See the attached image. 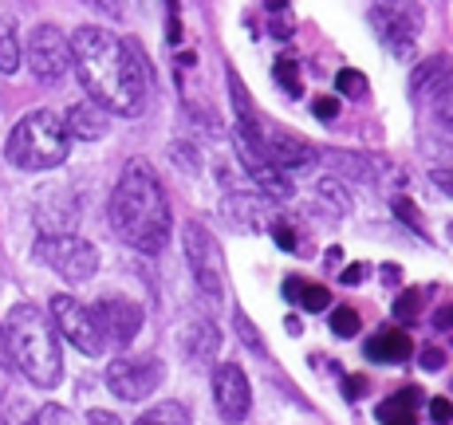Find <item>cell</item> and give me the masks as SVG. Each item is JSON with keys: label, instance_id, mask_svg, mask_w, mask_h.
I'll return each mask as SVG.
<instances>
[{"label": "cell", "instance_id": "obj_34", "mask_svg": "<svg viewBox=\"0 0 453 425\" xmlns=\"http://www.w3.org/2000/svg\"><path fill=\"white\" fill-rule=\"evenodd\" d=\"M430 418L438 425H449L453 421V406L446 402V398H430Z\"/></svg>", "mask_w": 453, "mask_h": 425}, {"label": "cell", "instance_id": "obj_21", "mask_svg": "<svg viewBox=\"0 0 453 425\" xmlns=\"http://www.w3.org/2000/svg\"><path fill=\"white\" fill-rule=\"evenodd\" d=\"M327 166L335 173H343L347 181H374V162L359 158V154H331Z\"/></svg>", "mask_w": 453, "mask_h": 425}, {"label": "cell", "instance_id": "obj_18", "mask_svg": "<svg viewBox=\"0 0 453 425\" xmlns=\"http://www.w3.org/2000/svg\"><path fill=\"white\" fill-rule=\"evenodd\" d=\"M411 354H414V339L406 331H395V327L379 331L367 343V359H374V362H406Z\"/></svg>", "mask_w": 453, "mask_h": 425}, {"label": "cell", "instance_id": "obj_27", "mask_svg": "<svg viewBox=\"0 0 453 425\" xmlns=\"http://www.w3.org/2000/svg\"><path fill=\"white\" fill-rule=\"evenodd\" d=\"M268 237H273L280 248H288V253H300V248H303V245H300V237H296V229H292L288 221H284V216L273 224V232H268Z\"/></svg>", "mask_w": 453, "mask_h": 425}, {"label": "cell", "instance_id": "obj_35", "mask_svg": "<svg viewBox=\"0 0 453 425\" xmlns=\"http://www.w3.org/2000/svg\"><path fill=\"white\" fill-rule=\"evenodd\" d=\"M422 367H426V370L446 367V351H438V346H426V351H422Z\"/></svg>", "mask_w": 453, "mask_h": 425}, {"label": "cell", "instance_id": "obj_14", "mask_svg": "<svg viewBox=\"0 0 453 425\" xmlns=\"http://www.w3.org/2000/svg\"><path fill=\"white\" fill-rule=\"evenodd\" d=\"M453 91V56L438 51V56L422 59V64L411 72V95L418 102H441Z\"/></svg>", "mask_w": 453, "mask_h": 425}, {"label": "cell", "instance_id": "obj_7", "mask_svg": "<svg viewBox=\"0 0 453 425\" xmlns=\"http://www.w3.org/2000/svg\"><path fill=\"white\" fill-rule=\"evenodd\" d=\"M51 323H56L59 339H67L87 359H99L107 351V339H103L91 307H83L75 296H51Z\"/></svg>", "mask_w": 453, "mask_h": 425}, {"label": "cell", "instance_id": "obj_38", "mask_svg": "<svg viewBox=\"0 0 453 425\" xmlns=\"http://www.w3.org/2000/svg\"><path fill=\"white\" fill-rule=\"evenodd\" d=\"M0 370H16V367H12V351H8V335H4V323H0Z\"/></svg>", "mask_w": 453, "mask_h": 425}, {"label": "cell", "instance_id": "obj_12", "mask_svg": "<svg viewBox=\"0 0 453 425\" xmlns=\"http://www.w3.org/2000/svg\"><path fill=\"white\" fill-rule=\"evenodd\" d=\"M221 213H225V221L241 232H273V224L284 216L276 209L273 197H265V194H229Z\"/></svg>", "mask_w": 453, "mask_h": 425}, {"label": "cell", "instance_id": "obj_24", "mask_svg": "<svg viewBox=\"0 0 453 425\" xmlns=\"http://www.w3.org/2000/svg\"><path fill=\"white\" fill-rule=\"evenodd\" d=\"M359 311L355 307H335V315H331V331H335V339H355L359 335Z\"/></svg>", "mask_w": 453, "mask_h": 425}, {"label": "cell", "instance_id": "obj_9", "mask_svg": "<svg viewBox=\"0 0 453 425\" xmlns=\"http://www.w3.org/2000/svg\"><path fill=\"white\" fill-rule=\"evenodd\" d=\"M165 367L154 354H142V359H115L107 367V390L119 398V402H142L154 390L162 386Z\"/></svg>", "mask_w": 453, "mask_h": 425}, {"label": "cell", "instance_id": "obj_32", "mask_svg": "<svg viewBox=\"0 0 453 425\" xmlns=\"http://www.w3.org/2000/svg\"><path fill=\"white\" fill-rule=\"evenodd\" d=\"M311 110H316V118L331 123V118H339V99H331V95H319V99L311 102Z\"/></svg>", "mask_w": 453, "mask_h": 425}, {"label": "cell", "instance_id": "obj_20", "mask_svg": "<svg viewBox=\"0 0 453 425\" xmlns=\"http://www.w3.org/2000/svg\"><path fill=\"white\" fill-rule=\"evenodd\" d=\"M134 425H194V418H189V410L181 402H158L146 414H138Z\"/></svg>", "mask_w": 453, "mask_h": 425}, {"label": "cell", "instance_id": "obj_23", "mask_svg": "<svg viewBox=\"0 0 453 425\" xmlns=\"http://www.w3.org/2000/svg\"><path fill=\"white\" fill-rule=\"evenodd\" d=\"M20 59H24L20 36L12 32V24H4V28H0V72L12 75L16 67H20Z\"/></svg>", "mask_w": 453, "mask_h": 425}, {"label": "cell", "instance_id": "obj_25", "mask_svg": "<svg viewBox=\"0 0 453 425\" xmlns=\"http://www.w3.org/2000/svg\"><path fill=\"white\" fill-rule=\"evenodd\" d=\"M335 87H339V95H347V99H363V95H367V75L355 72V67H343V72L335 75Z\"/></svg>", "mask_w": 453, "mask_h": 425}, {"label": "cell", "instance_id": "obj_10", "mask_svg": "<svg viewBox=\"0 0 453 425\" xmlns=\"http://www.w3.org/2000/svg\"><path fill=\"white\" fill-rule=\"evenodd\" d=\"M95 323H99L103 339H107V346H130L134 343V335L142 331V307H138L134 300L127 296H103L99 303L91 307Z\"/></svg>", "mask_w": 453, "mask_h": 425}, {"label": "cell", "instance_id": "obj_15", "mask_svg": "<svg viewBox=\"0 0 453 425\" xmlns=\"http://www.w3.org/2000/svg\"><path fill=\"white\" fill-rule=\"evenodd\" d=\"M265 154H268V162H273L276 170H284V173L308 170V166H316L319 162L316 146L288 134V130H265Z\"/></svg>", "mask_w": 453, "mask_h": 425}, {"label": "cell", "instance_id": "obj_41", "mask_svg": "<svg viewBox=\"0 0 453 425\" xmlns=\"http://www.w3.org/2000/svg\"><path fill=\"white\" fill-rule=\"evenodd\" d=\"M374 4H379V8H395V12H411V16H418L411 0H374Z\"/></svg>", "mask_w": 453, "mask_h": 425}, {"label": "cell", "instance_id": "obj_11", "mask_svg": "<svg viewBox=\"0 0 453 425\" xmlns=\"http://www.w3.org/2000/svg\"><path fill=\"white\" fill-rule=\"evenodd\" d=\"M213 402H217V414L221 421L229 425H241L252 410V386H249V375L237 367V362H221L213 370Z\"/></svg>", "mask_w": 453, "mask_h": 425}, {"label": "cell", "instance_id": "obj_22", "mask_svg": "<svg viewBox=\"0 0 453 425\" xmlns=\"http://www.w3.org/2000/svg\"><path fill=\"white\" fill-rule=\"evenodd\" d=\"M0 425H43V421H40V414L24 402V398L8 394L4 402H0Z\"/></svg>", "mask_w": 453, "mask_h": 425}, {"label": "cell", "instance_id": "obj_29", "mask_svg": "<svg viewBox=\"0 0 453 425\" xmlns=\"http://www.w3.org/2000/svg\"><path fill=\"white\" fill-rule=\"evenodd\" d=\"M91 12H99V16H107V20H123L127 16V0H83Z\"/></svg>", "mask_w": 453, "mask_h": 425}, {"label": "cell", "instance_id": "obj_40", "mask_svg": "<svg viewBox=\"0 0 453 425\" xmlns=\"http://www.w3.org/2000/svg\"><path fill=\"white\" fill-rule=\"evenodd\" d=\"M434 327H441V331H449L453 327V303H446L441 311H434Z\"/></svg>", "mask_w": 453, "mask_h": 425}, {"label": "cell", "instance_id": "obj_30", "mask_svg": "<svg viewBox=\"0 0 453 425\" xmlns=\"http://www.w3.org/2000/svg\"><path fill=\"white\" fill-rule=\"evenodd\" d=\"M418 303H422V292H418V288L403 292V296H398V303H395V315H403L406 323H411V319H418Z\"/></svg>", "mask_w": 453, "mask_h": 425}, {"label": "cell", "instance_id": "obj_44", "mask_svg": "<svg viewBox=\"0 0 453 425\" xmlns=\"http://www.w3.org/2000/svg\"><path fill=\"white\" fill-rule=\"evenodd\" d=\"M300 288H303L300 280H288L284 284V300H300Z\"/></svg>", "mask_w": 453, "mask_h": 425}, {"label": "cell", "instance_id": "obj_26", "mask_svg": "<svg viewBox=\"0 0 453 425\" xmlns=\"http://www.w3.org/2000/svg\"><path fill=\"white\" fill-rule=\"evenodd\" d=\"M296 303H300L303 311H324V307H331V292L324 288V284H303Z\"/></svg>", "mask_w": 453, "mask_h": 425}, {"label": "cell", "instance_id": "obj_3", "mask_svg": "<svg viewBox=\"0 0 453 425\" xmlns=\"http://www.w3.org/2000/svg\"><path fill=\"white\" fill-rule=\"evenodd\" d=\"M8 351H12V367L40 390H56L64 383V351H59V331L51 315L36 303H16L8 311Z\"/></svg>", "mask_w": 453, "mask_h": 425}, {"label": "cell", "instance_id": "obj_1", "mask_svg": "<svg viewBox=\"0 0 453 425\" xmlns=\"http://www.w3.org/2000/svg\"><path fill=\"white\" fill-rule=\"evenodd\" d=\"M72 67L80 75L91 102H99L107 115L134 118L150 95V67L134 40H119L107 28H75L72 32Z\"/></svg>", "mask_w": 453, "mask_h": 425}, {"label": "cell", "instance_id": "obj_37", "mask_svg": "<svg viewBox=\"0 0 453 425\" xmlns=\"http://www.w3.org/2000/svg\"><path fill=\"white\" fill-rule=\"evenodd\" d=\"M87 425H123V421H119L111 410H91L87 414Z\"/></svg>", "mask_w": 453, "mask_h": 425}, {"label": "cell", "instance_id": "obj_31", "mask_svg": "<svg viewBox=\"0 0 453 425\" xmlns=\"http://www.w3.org/2000/svg\"><path fill=\"white\" fill-rule=\"evenodd\" d=\"M233 323H237V331H241V335H245V343L252 346V351H257V354H265V343H260L257 327H252V323H249V315H245V311H237V315H233Z\"/></svg>", "mask_w": 453, "mask_h": 425}, {"label": "cell", "instance_id": "obj_2", "mask_svg": "<svg viewBox=\"0 0 453 425\" xmlns=\"http://www.w3.org/2000/svg\"><path fill=\"white\" fill-rule=\"evenodd\" d=\"M111 229L119 232L123 245L146 256H158L170 245V201H165L158 170L146 158H130L119 173L115 194H111Z\"/></svg>", "mask_w": 453, "mask_h": 425}, {"label": "cell", "instance_id": "obj_39", "mask_svg": "<svg viewBox=\"0 0 453 425\" xmlns=\"http://www.w3.org/2000/svg\"><path fill=\"white\" fill-rule=\"evenodd\" d=\"M363 276H367V264H347L343 268V284H363Z\"/></svg>", "mask_w": 453, "mask_h": 425}, {"label": "cell", "instance_id": "obj_5", "mask_svg": "<svg viewBox=\"0 0 453 425\" xmlns=\"http://www.w3.org/2000/svg\"><path fill=\"white\" fill-rule=\"evenodd\" d=\"M36 256L67 284H87L99 272V248L75 232H40Z\"/></svg>", "mask_w": 453, "mask_h": 425}, {"label": "cell", "instance_id": "obj_46", "mask_svg": "<svg viewBox=\"0 0 453 425\" xmlns=\"http://www.w3.org/2000/svg\"><path fill=\"white\" fill-rule=\"evenodd\" d=\"M449 245H453V221H449Z\"/></svg>", "mask_w": 453, "mask_h": 425}, {"label": "cell", "instance_id": "obj_13", "mask_svg": "<svg viewBox=\"0 0 453 425\" xmlns=\"http://www.w3.org/2000/svg\"><path fill=\"white\" fill-rule=\"evenodd\" d=\"M371 28L374 36L382 40V48L390 51V56L406 59L414 56V40H418V16L411 12H395V8H371Z\"/></svg>", "mask_w": 453, "mask_h": 425}, {"label": "cell", "instance_id": "obj_33", "mask_svg": "<svg viewBox=\"0 0 453 425\" xmlns=\"http://www.w3.org/2000/svg\"><path fill=\"white\" fill-rule=\"evenodd\" d=\"M395 213H398V216H403V221H406V224H411V229H414V232H422V237H426L422 221H418V209H414V205H411V201H406V197H398V201H395Z\"/></svg>", "mask_w": 453, "mask_h": 425}, {"label": "cell", "instance_id": "obj_42", "mask_svg": "<svg viewBox=\"0 0 453 425\" xmlns=\"http://www.w3.org/2000/svg\"><path fill=\"white\" fill-rule=\"evenodd\" d=\"M343 390H347V398H351V402H355V398H359L363 390H367V378H347Z\"/></svg>", "mask_w": 453, "mask_h": 425}, {"label": "cell", "instance_id": "obj_4", "mask_svg": "<svg viewBox=\"0 0 453 425\" xmlns=\"http://www.w3.org/2000/svg\"><path fill=\"white\" fill-rule=\"evenodd\" d=\"M8 162L16 170H28V173H43V170H56L67 162L72 154V134L64 126V115L56 110H28L20 123L12 126L4 146Z\"/></svg>", "mask_w": 453, "mask_h": 425}, {"label": "cell", "instance_id": "obj_45", "mask_svg": "<svg viewBox=\"0 0 453 425\" xmlns=\"http://www.w3.org/2000/svg\"><path fill=\"white\" fill-rule=\"evenodd\" d=\"M382 272H387V280H390V284H398V280H403V272H398L395 264H382Z\"/></svg>", "mask_w": 453, "mask_h": 425}, {"label": "cell", "instance_id": "obj_19", "mask_svg": "<svg viewBox=\"0 0 453 425\" xmlns=\"http://www.w3.org/2000/svg\"><path fill=\"white\" fill-rule=\"evenodd\" d=\"M418 390H403V394H390L379 406V425H418Z\"/></svg>", "mask_w": 453, "mask_h": 425}, {"label": "cell", "instance_id": "obj_8", "mask_svg": "<svg viewBox=\"0 0 453 425\" xmlns=\"http://www.w3.org/2000/svg\"><path fill=\"white\" fill-rule=\"evenodd\" d=\"M24 64L32 67V75L40 83H56L72 67V43L56 24H36L28 43H24Z\"/></svg>", "mask_w": 453, "mask_h": 425}, {"label": "cell", "instance_id": "obj_36", "mask_svg": "<svg viewBox=\"0 0 453 425\" xmlns=\"http://www.w3.org/2000/svg\"><path fill=\"white\" fill-rule=\"evenodd\" d=\"M430 181H434V186H438L446 197H453V170H434Z\"/></svg>", "mask_w": 453, "mask_h": 425}, {"label": "cell", "instance_id": "obj_17", "mask_svg": "<svg viewBox=\"0 0 453 425\" xmlns=\"http://www.w3.org/2000/svg\"><path fill=\"white\" fill-rule=\"evenodd\" d=\"M64 126L72 138H80V142H99L103 134L111 130V115L99 107V102H75L72 110L64 115Z\"/></svg>", "mask_w": 453, "mask_h": 425}, {"label": "cell", "instance_id": "obj_6", "mask_svg": "<svg viewBox=\"0 0 453 425\" xmlns=\"http://www.w3.org/2000/svg\"><path fill=\"white\" fill-rule=\"evenodd\" d=\"M181 248H186V264H189V272H194L197 292L217 307V303L225 300V260H221L217 240L209 237L197 221H189L186 229H181Z\"/></svg>", "mask_w": 453, "mask_h": 425}, {"label": "cell", "instance_id": "obj_28", "mask_svg": "<svg viewBox=\"0 0 453 425\" xmlns=\"http://www.w3.org/2000/svg\"><path fill=\"white\" fill-rule=\"evenodd\" d=\"M273 72H276V80H280L284 87H288L292 95L300 91V72H296V59H292V56H280V59H276V67H273Z\"/></svg>", "mask_w": 453, "mask_h": 425}, {"label": "cell", "instance_id": "obj_43", "mask_svg": "<svg viewBox=\"0 0 453 425\" xmlns=\"http://www.w3.org/2000/svg\"><path fill=\"white\" fill-rule=\"evenodd\" d=\"M438 110H441V123H446V126L453 130V91H449V95H446V99H441V102H438Z\"/></svg>", "mask_w": 453, "mask_h": 425}, {"label": "cell", "instance_id": "obj_16", "mask_svg": "<svg viewBox=\"0 0 453 425\" xmlns=\"http://www.w3.org/2000/svg\"><path fill=\"white\" fill-rule=\"evenodd\" d=\"M181 351H186V359L194 362L197 370H209L217 351H221V331H217L213 323H205V319H197V323H189L186 331H181Z\"/></svg>", "mask_w": 453, "mask_h": 425}]
</instances>
